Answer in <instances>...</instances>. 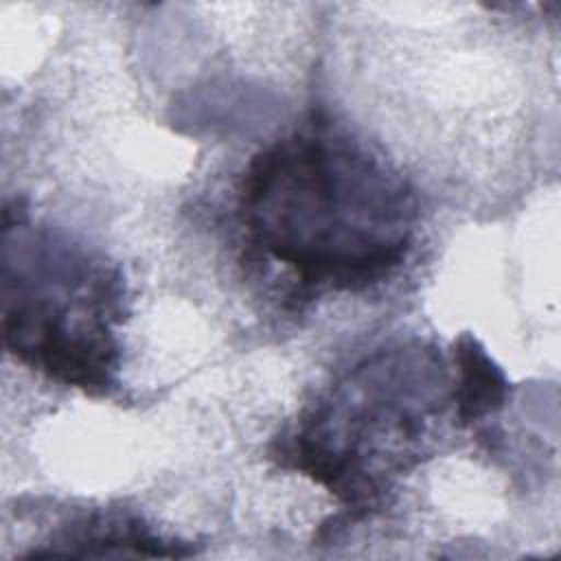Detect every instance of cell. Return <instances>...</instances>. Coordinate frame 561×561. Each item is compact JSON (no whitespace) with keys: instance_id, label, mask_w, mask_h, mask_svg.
<instances>
[{"instance_id":"6da1fadb","label":"cell","mask_w":561,"mask_h":561,"mask_svg":"<svg viewBox=\"0 0 561 561\" xmlns=\"http://www.w3.org/2000/svg\"><path fill=\"white\" fill-rule=\"evenodd\" d=\"M248 228L302 283L359 289L410 248L408 186L327 123L278 140L245 173Z\"/></svg>"},{"instance_id":"7a4b0ae2","label":"cell","mask_w":561,"mask_h":561,"mask_svg":"<svg viewBox=\"0 0 561 561\" xmlns=\"http://www.w3.org/2000/svg\"><path fill=\"white\" fill-rule=\"evenodd\" d=\"M458 362H460V392H458V405H460V419L473 421L489 410L497 408L504 399V379L500 370L489 362L482 348L471 337H462L456 346Z\"/></svg>"}]
</instances>
